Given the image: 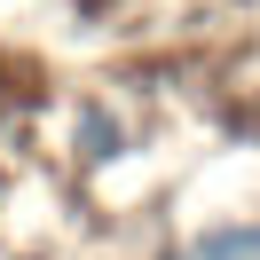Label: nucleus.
<instances>
[{"label": "nucleus", "mask_w": 260, "mask_h": 260, "mask_svg": "<svg viewBox=\"0 0 260 260\" xmlns=\"http://www.w3.org/2000/svg\"><path fill=\"white\" fill-rule=\"evenodd\" d=\"M174 260H260V221H213V229H197Z\"/></svg>", "instance_id": "f257e3e1"}, {"label": "nucleus", "mask_w": 260, "mask_h": 260, "mask_svg": "<svg viewBox=\"0 0 260 260\" xmlns=\"http://www.w3.org/2000/svg\"><path fill=\"white\" fill-rule=\"evenodd\" d=\"M79 158H118V150H126V126H118V111L111 103H79Z\"/></svg>", "instance_id": "f03ea898"}]
</instances>
